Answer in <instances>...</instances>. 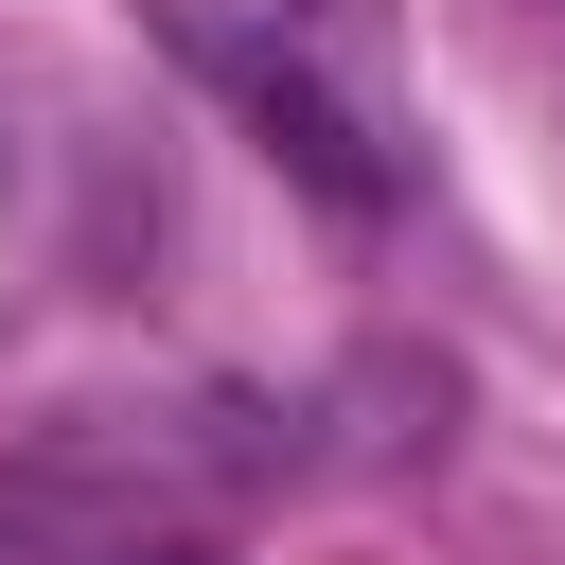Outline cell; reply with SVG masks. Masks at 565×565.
<instances>
[{"label": "cell", "mask_w": 565, "mask_h": 565, "mask_svg": "<svg viewBox=\"0 0 565 565\" xmlns=\"http://www.w3.org/2000/svg\"><path fill=\"white\" fill-rule=\"evenodd\" d=\"M194 71L265 124L282 177H318L335 212H388V177H406V35H388V0H194Z\"/></svg>", "instance_id": "1"}, {"label": "cell", "mask_w": 565, "mask_h": 565, "mask_svg": "<svg viewBox=\"0 0 565 565\" xmlns=\"http://www.w3.org/2000/svg\"><path fill=\"white\" fill-rule=\"evenodd\" d=\"M88 565H194V547H141V530H124V547H88Z\"/></svg>", "instance_id": "2"}]
</instances>
